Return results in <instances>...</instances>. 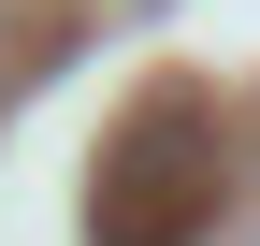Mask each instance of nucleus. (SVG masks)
I'll list each match as a JSON object with an SVG mask.
<instances>
[]
</instances>
